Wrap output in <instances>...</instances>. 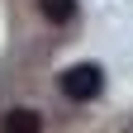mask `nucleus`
<instances>
[{
	"mask_svg": "<svg viewBox=\"0 0 133 133\" xmlns=\"http://www.w3.org/2000/svg\"><path fill=\"white\" fill-rule=\"evenodd\" d=\"M100 86H105V76H100V66H90V62L62 71V95H71V100H95Z\"/></svg>",
	"mask_w": 133,
	"mask_h": 133,
	"instance_id": "f257e3e1",
	"label": "nucleus"
},
{
	"mask_svg": "<svg viewBox=\"0 0 133 133\" xmlns=\"http://www.w3.org/2000/svg\"><path fill=\"white\" fill-rule=\"evenodd\" d=\"M43 119H38V109H5V119H0V133H38Z\"/></svg>",
	"mask_w": 133,
	"mask_h": 133,
	"instance_id": "f03ea898",
	"label": "nucleus"
},
{
	"mask_svg": "<svg viewBox=\"0 0 133 133\" xmlns=\"http://www.w3.org/2000/svg\"><path fill=\"white\" fill-rule=\"evenodd\" d=\"M38 14H43L48 24H66L76 14V0H38Z\"/></svg>",
	"mask_w": 133,
	"mask_h": 133,
	"instance_id": "7ed1b4c3",
	"label": "nucleus"
}]
</instances>
